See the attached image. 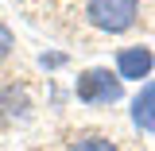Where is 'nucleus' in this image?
<instances>
[{
  "label": "nucleus",
  "mask_w": 155,
  "mask_h": 151,
  "mask_svg": "<svg viewBox=\"0 0 155 151\" xmlns=\"http://www.w3.org/2000/svg\"><path fill=\"white\" fill-rule=\"evenodd\" d=\"M140 16V0H85V19L105 35L128 31Z\"/></svg>",
  "instance_id": "1"
},
{
  "label": "nucleus",
  "mask_w": 155,
  "mask_h": 151,
  "mask_svg": "<svg viewBox=\"0 0 155 151\" xmlns=\"http://www.w3.org/2000/svg\"><path fill=\"white\" fill-rule=\"evenodd\" d=\"M78 101L81 105H116L124 97V81L109 70H85L78 77Z\"/></svg>",
  "instance_id": "2"
},
{
  "label": "nucleus",
  "mask_w": 155,
  "mask_h": 151,
  "mask_svg": "<svg viewBox=\"0 0 155 151\" xmlns=\"http://www.w3.org/2000/svg\"><path fill=\"white\" fill-rule=\"evenodd\" d=\"M155 66V54L147 47H124L120 54H116V77L120 81H140V77H147Z\"/></svg>",
  "instance_id": "3"
},
{
  "label": "nucleus",
  "mask_w": 155,
  "mask_h": 151,
  "mask_svg": "<svg viewBox=\"0 0 155 151\" xmlns=\"http://www.w3.org/2000/svg\"><path fill=\"white\" fill-rule=\"evenodd\" d=\"M132 124L140 132H155V81L143 85L140 97L132 101Z\"/></svg>",
  "instance_id": "4"
},
{
  "label": "nucleus",
  "mask_w": 155,
  "mask_h": 151,
  "mask_svg": "<svg viewBox=\"0 0 155 151\" xmlns=\"http://www.w3.org/2000/svg\"><path fill=\"white\" fill-rule=\"evenodd\" d=\"M70 151H116L113 140H105V136H81L70 143Z\"/></svg>",
  "instance_id": "5"
},
{
  "label": "nucleus",
  "mask_w": 155,
  "mask_h": 151,
  "mask_svg": "<svg viewBox=\"0 0 155 151\" xmlns=\"http://www.w3.org/2000/svg\"><path fill=\"white\" fill-rule=\"evenodd\" d=\"M8 51H12V31L0 23V58H8Z\"/></svg>",
  "instance_id": "6"
},
{
  "label": "nucleus",
  "mask_w": 155,
  "mask_h": 151,
  "mask_svg": "<svg viewBox=\"0 0 155 151\" xmlns=\"http://www.w3.org/2000/svg\"><path fill=\"white\" fill-rule=\"evenodd\" d=\"M62 62H66L62 54H47V58H43V66H62Z\"/></svg>",
  "instance_id": "7"
}]
</instances>
